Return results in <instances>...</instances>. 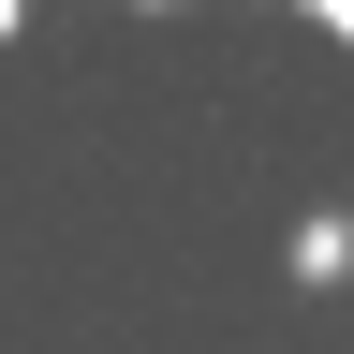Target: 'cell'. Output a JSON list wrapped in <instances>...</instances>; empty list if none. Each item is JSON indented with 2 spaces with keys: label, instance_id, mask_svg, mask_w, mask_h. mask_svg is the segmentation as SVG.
Returning <instances> with one entry per match:
<instances>
[{
  "label": "cell",
  "instance_id": "cell-2",
  "mask_svg": "<svg viewBox=\"0 0 354 354\" xmlns=\"http://www.w3.org/2000/svg\"><path fill=\"white\" fill-rule=\"evenodd\" d=\"M325 44H354V0H325Z\"/></svg>",
  "mask_w": 354,
  "mask_h": 354
},
{
  "label": "cell",
  "instance_id": "cell-1",
  "mask_svg": "<svg viewBox=\"0 0 354 354\" xmlns=\"http://www.w3.org/2000/svg\"><path fill=\"white\" fill-rule=\"evenodd\" d=\"M339 266H354V221H339V207L295 221V281H339Z\"/></svg>",
  "mask_w": 354,
  "mask_h": 354
}]
</instances>
